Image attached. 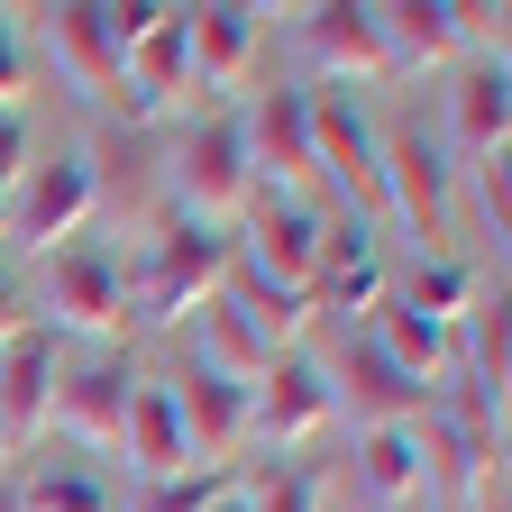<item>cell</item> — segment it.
Instances as JSON below:
<instances>
[{"mask_svg":"<svg viewBox=\"0 0 512 512\" xmlns=\"http://www.w3.org/2000/svg\"><path fill=\"white\" fill-rule=\"evenodd\" d=\"M229 229L192 220V211H156L138 256H128V330H174L192 320L220 284H229Z\"/></svg>","mask_w":512,"mask_h":512,"instance_id":"6da1fadb","label":"cell"},{"mask_svg":"<svg viewBox=\"0 0 512 512\" xmlns=\"http://www.w3.org/2000/svg\"><path fill=\"white\" fill-rule=\"evenodd\" d=\"M412 430L430 458V494H458V512H503V421H485L458 384H430Z\"/></svg>","mask_w":512,"mask_h":512,"instance_id":"7a4b0ae2","label":"cell"},{"mask_svg":"<svg viewBox=\"0 0 512 512\" xmlns=\"http://www.w3.org/2000/svg\"><path fill=\"white\" fill-rule=\"evenodd\" d=\"M37 320L55 339H92V348H128V256L110 238H74L46 256V293Z\"/></svg>","mask_w":512,"mask_h":512,"instance_id":"3957f363","label":"cell"},{"mask_svg":"<svg viewBox=\"0 0 512 512\" xmlns=\"http://www.w3.org/2000/svg\"><path fill=\"white\" fill-rule=\"evenodd\" d=\"M256 202V174H247V138H238V110L192 119L174 156H165V211H192L211 229H238V211Z\"/></svg>","mask_w":512,"mask_h":512,"instance_id":"277c9868","label":"cell"},{"mask_svg":"<svg viewBox=\"0 0 512 512\" xmlns=\"http://www.w3.org/2000/svg\"><path fill=\"white\" fill-rule=\"evenodd\" d=\"M384 138H375V110L339 83H320L311 92V165H320V192L339 202V220H366L384 211Z\"/></svg>","mask_w":512,"mask_h":512,"instance_id":"5b68a950","label":"cell"},{"mask_svg":"<svg viewBox=\"0 0 512 512\" xmlns=\"http://www.w3.org/2000/svg\"><path fill=\"white\" fill-rule=\"evenodd\" d=\"M101 211V165L74 147V156H37L28 183L10 192V211H0V238H10L19 256H55V247H74Z\"/></svg>","mask_w":512,"mask_h":512,"instance_id":"8992f818","label":"cell"},{"mask_svg":"<svg viewBox=\"0 0 512 512\" xmlns=\"http://www.w3.org/2000/svg\"><path fill=\"white\" fill-rule=\"evenodd\" d=\"M375 138H384V220H394L421 256L439 247V229H448V147L421 128V110H403V119H375Z\"/></svg>","mask_w":512,"mask_h":512,"instance_id":"52a82bcc","label":"cell"},{"mask_svg":"<svg viewBox=\"0 0 512 512\" xmlns=\"http://www.w3.org/2000/svg\"><path fill=\"white\" fill-rule=\"evenodd\" d=\"M320 238H330V211H320V202H284V192H256V202L238 211V229H229L238 275L275 284V293H311Z\"/></svg>","mask_w":512,"mask_h":512,"instance_id":"ba28073f","label":"cell"},{"mask_svg":"<svg viewBox=\"0 0 512 512\" xmlns=\"http://www.w3.org/2000/svg\"><path fill=\"white\" fill-rule=\"evenodd\" d=\"M238 138H247V174L256 192H284V202H320V165H311V92L275 83L238 110Z\"/></svg>","mask_w":512,"mask_h":512,"instance_id":"9c48e42d","label":"cell"},{"mask_svg":"<svg viewBox=\"0 0 512 512\" xmlns=\"http://www.w3.org/2000/svg\"><path fill=\"white\" fill-rule=\"evenodd\" d=\"M330 421H339V403H330V366L302 357V348H284V357L266 366V384L247 394V439H256V448H275V458L311 448Z\"/></svg>","mask_w":512,"mask_h":512,"instance_id":"30bf717a","label":"cell"},{"mask_svg":"<svg viewBox=\"0 0 512 512\" xmlns=\"http://www.w3.org/2000/svg\"><path fill=\"white\" fill-rule=\"evenodd\" d=\"M28 55L55 64V83L74 92L83 110H110L119 101V55H110V28H101V0H55V10H28Z\"/></svg>","mask_w":512,"mask_h":512,"instance_id":"8fae6325","label":"cell"},{"mask_svg":"<svg viewBox=\"0 0 512 512\" xmlns=\"http://www.w3.org/2000/svg\"><path fill=\"white\" fill-rule=\"evenodd\" d=\"M128 394H138V366H128V348H92L74 375L55 384V421H46V430H64L83 458H119Z\"/></svg>","mask_w":512,"mask_h":512,"instance_id":"7c38bea8","label":"cell"},{"mask_svg":"<svg viewBox=\"0 0 512 512\" xmlns=\"http://www.w3.org/2000/svg\"><path fill=\"white\" fill-rule=\"evenodd\" d=\"M55 384H64V339L46 330H19L0 348V458H28L55 421Z\"/></svg>","mask_w":512,"mask_h":512,"instance_id":"4fadbf2b","label":"cell"},{"mask_svg":"<svg viewBox=\"0 0 512 512\" xmlns=\"http://www.w3.org/2000/svg\"><path fill=\"white\" fill-rule=\"evenodd\" d=\"M174 92H192V10H183V0H165V19L128 46L110 119H119V128H147V119L174 110Z\"/></svg>","mask_w":512,"mask_h":512,"instance_id":"5bb4252c","label":"cell"},{"mask_svg":"<svg viewBox=\"0 0 512 512\" xmlns=\"http://www.w3.org/2000/svg\"><path fill=\"white\" fill-rule=\"evenodd\" d=\"M384 293H394V275H384V247H375V229L330 211V238H320V266H311V293H302V302L357 330V320H366Z\"/></svg>","mask_w":512,"mask_h":512,"instance_id":"9a60e30c","label":"cell"},{"mask_svg":"<svg viewBox=\"0 0 512 512\" xmlns=\"http://www.w3.org/2000/svg\"><path fill=\"white\" fill-rule=\"evenodd\" d=\"M302 55H311L339 92L394 83V64H384V37H375V0H311V10H302Z\"/></svg>","mask_w":512,"mask_h":512,"instance_id":"2e32d148","label":"cell"},{"mask_svg":"<svg viewBox=\"0 0 512 512\" xmlns=\"http://www.w3.org/2000/svg\"><path fill=\"white\" fill-rule=\"evenodd\" d=\"M330 403L348 412V430H384V421H421L430 394H421L403 366H384L366 330H348L339 339V366H330Z\"/></svg>","mask_w":512,"mask_h":512,"instance_id":"e0dca14e","label":"cell"},{"mask_svg":"<svg viewBox=\"0 0 512 512\" xmlns=\"http://www.w3.org/2000/svg\"><path fill=\"white\" fill-rule=\"evenodd\" d=\"M165 394H174V421H183L192 467H238V448H247V394H238V384H220L202 366H174Z\"/></svg>","mask_w":512,"mask_h":512,"instance_id":"ac0fdd59","label":"cell"},{"mask_svg":"<svg viewBox=\"0 0 512 512\" xmlns=\"http://www.w3.org/2000/svg\"><path fill=\"white\" fill-rule=\"evenodd\" d=\"M256 46H266V10L247 0H202L192 10V92H247Z\"/></svg>","mask_w":512,"mask_h":512,"instance_id":"d6986e66","label":"cell"},{"mask_svg":"<svg viewBox=\"0 0 512 512\" xmlns=\"http://www.w3.org/2000/svg\"><path fill=\"white\" fill-rule=\"evenodd\" d=\"M448 384H458L485 421L512 412V302H503V284H494V302H476L458 320V366H448Z\"/></svg>","mask_w":512,"mask_h":512,"instance_id":"ffe728a7","label":"cell"},{"mask_svg":"<svg viewBox=\"0 0 512 512\" xmlns=\"http://www.w3.org/2000/svg\"><path fill=\"white\" fill-rule=\"evenodd\" d=\"M183 330H192V357L183 366H202V375H220V384H238V394H256V384H266V366L284 357L266 330H256V320L229 302V293H211L202 311H192L183 320Z\"/></svg>","mask_w":512,"mask_h":512,"instance_id":"44dd1931","label":"cell"},{"mask_svg":"<svg viewBox=\"0 0 512 512\" xmlns=\"http://www.w3.org/2000/svg\"><path fill=\"white\" fill-rule=\"evenodd\" d=\"M357 330L375 339V357H384V366H403L421 394H430V384H448V366H458V330H439V320H430V311H412L403 293H384V302L357 320Z\"/></svg>","mask_w":512,"mask_h":512,"instance_id":"7402d4cb","label":"cell"},{"mask_svg":"<svg viewBox=\"0 0 512 512\" xmlns=\"http://www.w3.org/2000/svg\"><path fill=\"white\" fill-rule=\"evenodd\" d=\"M375 37H384V64L403 74H430V64L467 55V28H458V0H375Z\"/></svg>","mask_w":512,"mask_h":512,"instance_id":"603a6c76","label":"cell"},{"mask_svg":"<svg viewBox=\"0 0 512 512\" xmlns=\"http://www.w3.org/2000/svg\"><path fill=\"white\" fill-rule=\"evenodd\" d=\"M448 138L467 147V165H494L503 138H512V74H503V55H476L458 92H448Z\"/></svg>","mask_w":512,"mask_h":512,"instance_id":"cb8c5ba5","label":"cell"},{"mask_svg":"<svg viewBox=\"0 0 512 512\" xmlns=\"http://www.w3.org/2000/svg\"><path fill=\"white\" fill-rule=\"evenodd\" d=\"M119 458H128V485H156V476H183L192 448H183V421H174V394L156 375H138L128 394V421H119Z\"/></svg>","mask_w":512,"mask_h":512,"instance_id":"d4e9b609","label":"cell"},{"mask_svg":"<svg viewBox=\"0 0 512 512\" xmlns=\"http://www.w3.org/2000/svg\"><path fill=\"white\" fill-rule=\"evenodd\" d=\"M357 485L384 503V512H403L430 494V458H421V430L412 421H384V430H357Z\"/></svg>","mask_w":512,"mask_h":512,"instance_id":"484cf974","label":"cell"},{"mask_svg":"<svg viewBox=\"0 0 512 512\" xmlns=\"http://www.w3.org/2000/svg\"><path fill=\"white\" fill-rule=\"evenodd\" d=\"M394 293H403L412 311H430V320H439V330H458V320H467V311L485 302V284H476V266H458V256H421V266H412V275H403Z\"/></svg>","mask_w":512,"mask_h":512,"instance_id":"4316f807","label":"cell"},{"mask_svg":"<svg viewBox=\"0 0 512 512\" xmlns=\"http://www.w3.org/2000/svg\"><path fill=\"white\" fill-rule=\"evenodd\" d=\"M238 503L247 512H320V503H330V476H320L311 458H266L238 485Z\"/></svg>","mask_w":512,"mask_h":512,"instance_id":"83f0119b","label":"cell"},{"mask_svg":"<svg viewBox=\"0 0 512 512\" xmlns=\"http://www.w3.org/2000/svg\"><path fill=\"white\" fill-rule=\"evenodd\" d=\"M10 494H19V512H110V485H101L92 467H74V458H55V467H28Z\"/></svg>","mask_w":512,"mask_h":512,"instance_id":"f1b7e54d","label":"cell"},{"mask_svg":"<svg viewBox=\"0 0 512 512\" xmlns=\"http://www.w3.org/2000/svg\"><path fill=\"white\" fill-rule=\"evenodd\" d=\"M220 494H238V467H183L156 485H128V503H110V512H211Z\"/></svg>","mask_w":512,"mask_h":512,"instance_id":"f546056e","label":"cell"},{"mask_svg":"<svg viewBox=\"0 0 512 512\" xmlns=\"http://www.w3.org/2000/svg\"><path fill=\"white\" fill-rule=\"evenodd\" d=\"M28 74H37V55H28V10H0V110H28Z\"/></svg>","mask_w":512,"mask_h":512,"instance_id":"4dcf8cb0","label":"cell"},{"mask_svg":"<svg viewBox=\"0 0 512 512\" xmlns=\"http://www.w3.org/2000/svg\"><path fill=\"white\" fill-rule=\"evenodd\" d=\"M28 165H37V128H28V110H0V211H10V192L28 183Z\"/></svg>","mask_w":512,"mask_h":512,"instance_id":"1f68e13d","label":"cell"},{"mask_svg":"<svg viewBox=\"0 0 512 512\" xmlns=\"http://www.w3.org/2000/svg\"><path fill=\"white\" fill-rule=\"evenodd\" d=\"M476 211H485V238H494V256H503V238H512V174H503V156L476 165Z\"/></svg>","mask_w":512,"mask_h":512,"instance_id":"d6a6232c","label":"cell"},{"mask_svg":"<svg viewBox=\"0 0 512 512\" xmlns=\"http://www.w3.org/2000/svg\"><path fill=\"white\" fill-rule=\"evenodd\" d=\"M19 330H37V293H28L10 266H0V348H10Z\"/></svg>","mask_w":512,"mask_h":512,"instance_id":"836d02e7","label":"cell"},{"mask_svg":"<svg viewBox=\"0 0 512 512\" xmlns=\"http://www.w3.org/2000/svg\"><path fill=\"white\" fill-rule=\"evenodd\" d=\"M211 512H247V503H238V494H220V503H211Z\"/></svg>","mask_w":512,"mask_h":512,"instance_id":"e575fe53","label":"cell"},{"mask_svg":"<svg viewBox=\"0 0 512 512\" xmlns=\"http://www.w3.org/2000/svg\"><path fill=\"white\" fill-rule=\"evenodd\" d=\"M0 512H19V494H10V485H0Z\"/></svg>","mask_w":512,"mask_h":512,"instance_id":"d590c367","label":"cell"}]
</instances>
